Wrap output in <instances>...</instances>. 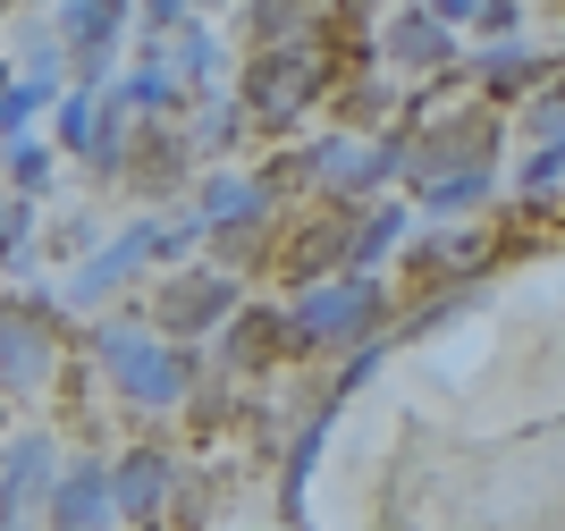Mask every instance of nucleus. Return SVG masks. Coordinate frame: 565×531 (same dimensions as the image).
Returning a JSON list of instances; mask_svg holds the SVG:
<instances>
[{
	"mask_svg": "<svg viewBox=\"0 0 565 531\" xmlns=\"http://www.w3.org/2000/svg\"><path fill=\"white\" fill-rule=\"evenodd\" d=\"M388 321V296H380L372 270H338L312 278L305 296L279 312V347L287 354H330V347H372V329Z\"/></svg>",
	"mask_w": 565,
	"mask_h": 531,
	"instance_id": "obj_1",
	"label": "nucleus"
},
{
	"mask_svg": "<svg viewBox=\"0 0 565 531\" xmlns=\"http://www.w3.org/2000/svg\"><path fill=\"white\" fill-rule=\"evenodd\" d=\"M94 354H102V371L118 380V396H127L136 414H169V405L186 396V354L161 347V338H143V329H127V321H102Z\"/></svg>",
	"mask_w": 565,
	"mask_h": 531,
	"instance_id": "obj_2",
	"label": "nucleus"
},
{
	"mask_svg": "<svg viewBox=\"0 0 565 531\" xmlns=\"http://www.w3.org/2000/svg\"><path fill=\"white\" fill-rule=\"evenodd\" d=\"M60 447L34 431V439H9L0 456V531H34V514H51V489H60Z\"/></svg>",
	"mask_w": 565,
	"mask_h": 531,
	"instance_id": "obj_3",
	"label": "nucleus"
},
{
	"mask_svg": "<svg viewBox=\"0 0 565 531\" xmlns=\"http://www.w3.org/2000/svg\"><path fill=\"white\" fill-rule=\"evenodd\" d=\"M321 68H330L321 51H279V60H262V68L245 76V110H254L262 127H287V118L321 93Z\"/></svg>",
	"mask_w": 565,
	"mask_h": 531,
	"instance_id": "obj_4",
	"label": "nucleus"
},
{
	"mask_svg": "<svg viewBox=\"0 0 565 531\" xmlns=\"http://www.w3.org/2000/svg\"><path fill=\"white\" fill-rule=\"evenodd\" d=\"M228 312H236L228 270H169V287H161V329L169 338H212Z\"/></svg>",
	"mask_w": 565,
	"mask_h": 531,
	"instance_id": "obj_5",
	"label": "nucleus"
},
{
	"mask_svg": "<svg viewBox=\"0 0 565 531\" xmlns=\"http://www.w3.org/2000/svg\"><path fill=\"white\" fill-rule=\"evenodd\" d=\"M51 380V338L34 321V304H0V396H25Z\"/></svg>",
	"mask_w": 565,
	"mask_h": 531,
	"instance_id": "obj_6",
	"label": "nucleus"
},
{
	"mask_svg": "<svg viewBox=\"0 0 565 531\" xmlns=\"http://www.w3.org/2000/svg\"><path fill=\"white\" fill-rule=\"evenodd\" d=\"M118 498H110V464H68L60 489H51V531H110Z\"/></svg>",
	"mask_w": 565,
	"mask_h": 531,
	"instance_id": "obj_7",
	"label": "nucleus"
},
{
	"mask_svg": "<svg viewBox=\"0 0 565 531\" xmlns=\"http://www.w3.org/2000/svg\"><path fill=\"white\" fill-rule=\"evenodd\" d=\"M152 254H161V229H127V236H118V245H110V254H94V262H85V270H76V287H68V296H76V304L110 296L118 278L136 270V262H152Z\"/></svg>",
	"mask_w": 565,
	"mask_h": 531,
	"instance_id": "obj_8",
	"label": "nucleus"
},
{
	"mask_svg": "<svg viewBox=\"0 0 565 531\" xmlns=\"http://www.w3.org/2000/svg\"><path fill=\"white\" fill-rule=\"evenodd\" d=\"M169 472H178V464H169L161 447H136V456H127V464L110 472L118 514H152V507H161V489H169Z\"/></svg>",
	"mask_w": 565,
	"mask_h": 531,
	"instance_id": "obj_9",
	"label": "nucleus"
},
{
	"mask_svg": "<svg viewBox=\"0 0 565 531\" xmlns=\"http://www.w3.org/2000/svg\"><path fill=\"white\" fill-rule=\"evenodd\" d=\"M262 203H270V185L262 178H212L203 185V229H236V220H262Z\"/></svg>",
	"mask_w": 565,
	"mask_h": 531,
	"instance_id": "obj_10",
	"label": "nucleus"
},
{
	"mask_svg": "<svg viewBox=\"0 0 565 531\" xmlns=\"http://www.w3.org/2000/svg\"><path fill=\"white\" fill-rule=\"evenodd\" d=\"M397 229H405V211H397V203H380L372 220H354L347 270H380V262H388V245H397Z\"/></svg>",
	"mask_w": 565,
	"mask_h": 531,
	"instance_id": "obj_11",
	"label": "nucleus"
},
{
	"mask_svg": "<svg viewBox=\"0 0 565 531\" xmlns=\"http://www.w3.org/2000/svg\"><path fill=\"white\" fill-rule=\"evenodd\" d=\"M388 51H397L405 68H430V60H448V25L423 9V18H405L397 34H388Z\"/></svg>",
	"mask_w": 565,
	"mask_h": 531,
	"instance_id": "obj_12",
	"label": "nucleus"
},
{
	"mask_svg": "<svg viewBox=\"0 0 565 531\" xmlns=\"http://www.w3.org/2000/svg\"><path fill=\"white\" fill-rule=\"evenodd\" d=\"M481 194H490V169H456V178H430V185H423V203L439 211V220H456V211H472V203H481Z\"/></svg>",
	"mask_w": 565,
	"mask_h": 531,
	"instance_id": "obj_13",
	"label": "nucleus"
},
{
	"mask_svg": "<svg viewBox=\"0 0 565 531\" xmlns=\"http://www.w3.org/2000/svg\"><path fill=\"white\" fill-rule=\"evenodd\" d=\"M296 18H312V0H262V9H254V34H287Z\"/></svg>",
	"mask_w": 565,
	"mask_h": 531,
	"instance_id": "obj_14",
	"label": "nucleus"
},
{
	"mask_svg": "<svg viewBox=\"0 0 565 531\" xmlns=\"http://www.w3.org/2000/svg\"><path fill=\"white\" fill-rule=\"evenodd\" d=\"M490 85L507 93V85H532V60H523V51H498L490 60Z\"/></svg>",
	"mask_w": 565,
	"mask_h": 531,
	"instance_id": "obj_15",
	"label": "nucleus"
},
{
	"mask_svg": "<svg viewBox=\"0 0 565 531\" xmlns=\"http://www.w3.org/2000/svg\"><path fill=\"white\" fill-rule=\"evenodd\" d=\"M9 169H18V185H43V178H51L43 152H9Z\"/></svg>",
	"mask_w": 565,
	"mask_h": 531,
	"instance_id": "obj_16",
	"label": "nucleus"
},
{
	"mask_svg": "<svg viewBox=\"0 0 565 531\" xmlns=\"http://www.w3.org/2000/svg\"><path fill=\"white\" fill-rule=\"evenodd\" d=\"M472 9H481V0H430V18L448 25V18H472Z\"/></svg>",
	"mask_w": 565,
	"mask_h": 531,
	"instance_id": "obj_17",
	"label": "nucleus"
},
{
	"mask_svg": "<svg viewBox=\"0 0 565 531\" xmlns=\"http://www.w3.org/2000/svg\"><path fill=\"white\" fill-rule=\"evenodd\" d=\"M178 9H186V0H152V18H161V25H169V18H178Z\"/></svg>",
	"mask_w": 565,
	"mask_h": 531,
	"instance_id": "obj_18",
	"label": "nucleus"
},
{
	"mask_svg": "<svg viewBox=\"0 0 565 531\" xmlns=\"http://www.w3.org/2000/svg\"><path fill=\"white\" fill-rule=\"evenodd\" d=\"M0 9H9V0H0Z\"/></svg>",
	"mask_w": 565,
	"mask_h": 531,
	"instance_id": "obj_19",
	"label": "nucleus"
}]
</instances>
